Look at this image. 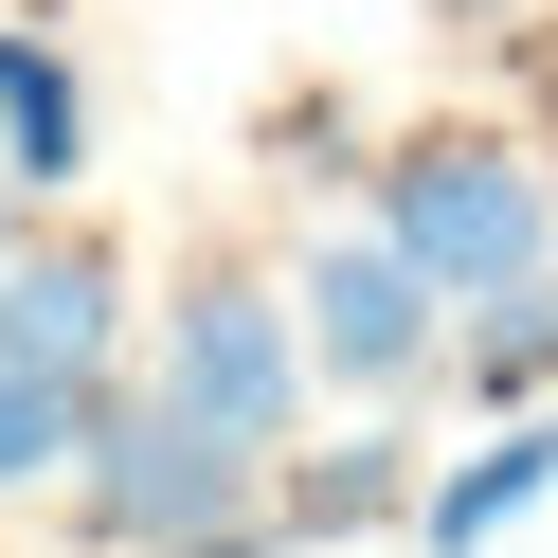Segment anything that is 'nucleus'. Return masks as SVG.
I'll return each mask as SVG.
<instances>
[{
  "mask_svg": "<svg viewBox=\"0 0 558 558\" xmlns=\"http://www.w3.org/2000/svg\"><path fill=\"white\" fill-rule=\"evenodd\" d=\"M90 414H109V378H54V361H0V505H19V486H73Z\"/></svg>",
  "mask_w": 558,
  "mask_h": 558,
  "instance_id": "1a4fd4ad",
  "label": "nucleus"
},
{
  "mask_svg": "<svg viewBox=\"0 0 558 558\" xmlns=\"http://www.w3.org/2000/svg\"><path fill=\"white\" fill-rule=\"evenodd\" d=\"M162 397L217 414L234 450H289L306 433V325L253 289V270H198V289L162 306Z\"/></svg>",
  "mask_w": 558,
  "mask_h": 558,
  "instance_id": "7ed1b4c3",
  "label": "nucleus"
},
{
  "mask_svg": "<svg viewBox=\"0 0 558 558\" xmlns=\"http://www.w3.org/2000/svg\"><path fill=\"white\" fill-rule=\"evenodd\" d=\"M541 486H558V414H522V433H486L450 486H414V541H433V558H486L522 505H541Z\"/></svg>",
  "mask_w": 558,
  "mask_h": 558,
  "instance_id": "6e6552de",
  "label": "nucleus"
},
{
  "mask_svg": "<svg viewBox=\"0 0 558 558\" xmlns=\"http://www.w3.org/2000/svg\"><path fill=\"white\" fill-rule=\"evenodd\" d=\"M109 342H126V253L109 234H0V361L109 378Z\"/></svg>",
  "mask_w": 558,
  "mask_h": 558,
  "instance_id": "39448f33",
  "label": "nucleus"
},
{
  "mask_svg": "<svg viewBox=\"0 0 558 558\" xmlns=\"http://www.w3.org/2000/svg\"><path fill=\"white\" fill-rule=\"evenodd\" d=\"M270 450H234L217 414H181L145 378L126 397L109 378V414H90V450H73V522L90 541H126V558H270Z\"/></svg>",
  "mask_w": 558,
  "mask_h": 558,
  "instance_id": "f257e3e1",
  "label": "nucleus"
},
{
  "mask_svg": "<svg viewBox=\"0 0 558 558\" xmlns=\"http://www.w3.org/2000/svg\"><path fill=\"white\" fill-rule=\"evenodd\" d=\"M378 234H397V253L433 270L450 306H469V289H505V270H541V253H558V198H541V162H522V145L433 126V145L378 162Z\"/></svg>",
  "mask_w": 558,
  "mask_h": 558,
  "instance_id": "f03ea898",
  "label": "nucleus"
},
{
  "mask_svg": "<svg viewBox=\"0 0 558 558\" xmlns=\"http://www.w3.org/2000/svg\"><path fill=\"white\" fill-rule=\"evenodd\" d=\"M0 234H19V217H0Z\"/></svg>",
  "mask_w": 558,
  "mask_h": 558,
  "instance_id": "f8f14e48",
  "label": "nucleus"
},
{
  "mask_svg": "<svg viewBox=\"0 0 558 558\" xmlns=\"http://www.w3.org/2000/svg\"><path fill=\"white\" fill-rule=\"evenodd\" d=\"M0 181L19 198H73L90 181V90H73V54H54L37 19H0Z\"/></svg>",
  "mask_w": 558,
  "mask_h": 558,
  "instance_id": "0eeeda50",
  "label": "nucleus"
},
{
  "mask_svg": "<svg viewBox=\"0 0 558 558\" xmlns=\"http://www.w3.org/2000/svg\"><path fill=\"white\" fill-rule=\"evenodd\" d=\"M378 522H414V433H397V414L342 433V450H270V541H289V558L378 541Z\"/></svg>",
  "mask_w": 558,
  "mask_h": 558,
  "instance_id": "423d86ee",
  "label": "nucleus"
},
{
  "mask_svg": "<svg viewBox=\"0 0 558 558\" xmlns=\"http://www.w3.org/2000/svg\"><path fill=\"white\" fill-rule=\"evenodd\" d=\"M450 19H486V0H450Z\"/></svg>",
  "mask_w": 558,
  "mask_h": 558,
  "instance_id": "9b49d317",
  "label": "nucleus"
},
{
  "mask_svg": "<svg viewBox=\"0 0 558 558\" xmlns=\"http://www.w3.org/2000/svg\"><path fill=\"white\" fill-rule=\"evenodd\" d=\"M433 342H450V289H433L378 217L306 270V378H342V397H414V378H433Z\"/></svg>",
  "mask_w": 558,
  "mask_h": 558,
  "instance_id": "20e7f679",
  "label": "nucleus"
},
{
  "mask_svg": "<svg viewBox=\"0 0 558 558\" xmlns=\"http://www.w3.org/2000/svg\"><path fill=\"white\" fill-rule=\"evenodd\" d=\"M450 361H469L486 397H541V378H558V253L505 270V289H469V342H450Z\"/></svg>",
  "mask_w": 558,
  "mask_h": 558,
  "instance_id": "9d476101",
  "label": "nucleus"
}]
</instances>
